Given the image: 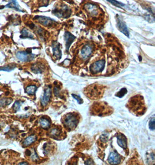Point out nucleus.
<instances>
[{"instance_id": "nucleus-1", "label": "nucleus", "mask_w": 155, "mask_h": 165, "mask_svg": "<svg viewBox=\"0 0 155 165\" xmlns=\"http://www.w3.org/2000/svg\"><path fill=\"white\" fill-rule=\"evenodd\" d=\"M127 107L136 115H143L145 112V105L143 97L137 95L131 97L128 101Z\"/></svg>"}, {"instance_id": "nucleus-2", "label": "nucleus", "mask_w": 155, "mask_h": 165, "mask_svg": "<svg viewBox=\"0 0 155 165\" xmlns=\"http://www.w3.org/2000/svg\"><path fill=\"white\" fill-rule=\"evenodd\" d=\"M78 120L77 117L71 113L65 115L63 120V123L64 127L69 130L75 129L78 125Z\"/></svg>"}, {"instance_id": "nucleus-3", "label": "nucleus", "mask_w": 155, "mask_h": 165, "mask_svg": "<svg viewBox=\"0 0 155 165\" xmlns=\"http://www.w3.org/2000/svg\"><path fill=\"white\" fill-rule=\"evenodd\" d=\"M92 111L96 115L102 116L103 115H105L106 114H109L108 111L109 112L110 111L109 106H105V104L103 103H98L94 104L93 107V106Z\"/></svg>"}, {"instance_id": "nucleus-4", "label": "nucleus", "mask_w": 155, "mask_h": 165, "mask_svg": "<svg viewBox=\"0 0 155 165\" xmlns=\"http://www.w3.org/2000/svg\"><path fill=\"white\" fill-rule=\"evenodd\" d=\"M105 61L104 60H98L92 64L90 67L92 73H98L101 72L105 67Z\"/></svg>"}, {"instance_id": "nucleus-5", "label": "nucleus", "mask_w": 155, "mask_h": 165, "mask_svg": "<svg viewBox=\"0 0 155 165\" xmlns=\"http://www.w3.org/2000/svg\"><path fill=\"white\" fill-rule=\"evenodd\" d=\"M52 13L59 17H67L70 15V10L68 9L67 6H63L59 9H55L52 11Z\"/></svg>"}, {"instance_id": "nucleus-6", "label": "nucleus", "mask_w": 155, "mask_h": 165, "mask_svg": "<svg viewBox=\"0 0 155 165\" xmlns=\"http://www.w3.org/2000/svg\"><path fill=\"white\" fill-rule=\"evenodd\" d=\"M34 19L36 20L39 23L46 27H49L54 23H55V21L54 20H52L50 17L46 16H37L34 17Z\"/></svg>"}, {"instance_id": "nucleus-7", "label": "nucleus", "mask_w": 155, "mask_h": 165, "mask_svg": "<svg viewBox=\"0 0 155 165\" xmlns=\"http://www.w3.org/2000/svg\"><path fill=\"white\" fill-rule=\"evenodd\" d=\"M93 48L90 45L87 44L84 46L80 51V56L84 60L87 59L92 54Z\"/></svg>"}, {"instance_id": "nucleus-8", "label": "nucleus", "mask_w": 155, "mask_h": 165, "mask_svg": "<svg viewBox=\"0 0 155 165\" xmlns=\"http://www.w3.org/2000/svg\"><path fill=\"white\" fill-rule=\"evenodd\" d=\"M117 27L118 30H119L121 32L124 34V35L127 37H129V31L127 29V26L126 24L124 23V21L119 17L117 18Z\"/></svg>"}, {"instance_id": "nucleus-9", "label": "nucleus", "mask_w": 155, "mask_h": 165, "mask_svg": "<svg viewBox=\"0 0 155 165\" xmlns=\"http://www.w3.org/2000/svg\"><path fill=\"white\" fill-rule=\"evenodd\" d=\"M121 161V157L116 152H112L109 156V162L112 165L119 164Z\"/></svg>"}, {"instance_id": "nucleus-10", "label": "nucleus", "mask_w": 155, "mask_h": 165, "mask_svg": "<svg viewBox=\"0 0 155 165\" xmlns=\"http://www.w3.org/2000/svg\"><path fill=\"white\" fill-rule=\"evenodd\" d=\"M64 40L66 43V51H67L70 46L72 43L74 41V40L76 39V37L74 36L73 34H72L69 32H65L64 33Z\"/></svg>"}, {"instance_id": "nucleus-11", "label": "nucleus", "mask_w": 155, "mask_h": 165, "mask_svg": "<svg viewBox=\"0 0 155 165\" xmlns=\"http://www.w3.org/2000/svg\"><path fill=\"white\" fill-rule=\"evenodd\" d=\"M51 96V90L49 88L45 89L43 96L41 99V103L43 106H46L48 103Z\"/></svg>"}, {"instance_id": "nucleus-12", "label": "nucleus", "mask_w": 155, "mask_h": 165, "mask_svg": "<svg viewBox=\"0 0 155 165\" xmlns=\"http://www.w3.org/2000/svg\"><path fill=\"white\" fill-rule=\"evenodd\" d=\"M34 55H30L28 52L25 51H19L16 53V57L22 61H27L33 59Z\"/></svg>"}, {"instance_id": "nucleus-13", "label": "nucleus", "mask_w": 155, "mask_h": 165, "mask_svg": "<svg viewBox=\"0 0 155 165\" xmlns=\"http://www.w3.org/2000/svg\"><path fill=\"white\" fill-rule=\"evenodd\" d=\"M52 49L54 56L58 59H60L62 57V52L60 50V44L57 42H54L52 44Z\"/></svg>"}, {"instance_id": "nucleus-14", "label": "nucleus", "mask_w": 155, "mask_h": 165, "mask_svg": "<svg viewBox=\"0 0 155 165\" xmlns=\"http://www.w3.org/2000/svg\"><path fill=\"white\" fill-rule=\"evenodd\" d=\"M117 141L119 146L122 148L126 149L127 147V140L125 136L122 134L118 135H117Z\"/></svg>"}, {"instance_id": "nucleus-15", "label": "nucleus", "mask_w": 155, "mask_h": 165, "mask_svg": "<svg viewBox=\"0 0 155 165\" xmlns=\"http://www.w3.org/2000/svg\"><path fill=\"white\" fill-rule=\"evenodd\" d=\"M85 8L86 10L87 11V12L91 15L95 16L98 14V8L94 4H90V3L87 4L85 5Z\"/></svg>"}, {"instance_id": "nucleus-16", "label": "nucleus", "mask_w": 155, "mask_h": 165, "mask_svg": "<svg viewBox=\"0 0 155 165\" xmlns=\"http://www.w3.org/2000/svg\"><path fill=\"white\" fill-rule=\"evenodd\" d=\"M5 8H13L16 10L17 11L19 12H23L22 9L20 7L19 4L17 3L16 0H9V3L5 5Z\"/></svg>"}, {"instance_id": "nucleus-17", "label": "nucleus", "mask_w": 155, "mask_h": 165, "mask_svg": "<svg viewBox=\"0 0 155 165\" xmlns=\"http://www.w3.org/2000/svg\"><path fill=\"white\" fill-rule=\"evenodd\" d=\"M37 140V137L35 135H32L27 137L23 141V144L25 147H28L30 146L35 141Z\"/></svg>"}, {"instance_id": "nucleus-18", "label": "nucleus", "mask_w": 155, "mask_h": 165, "mask_svg": "<svg viewBox=\"0 0 155 165\" xmlns=\"http://www.w3.org/2000/svg\"><path fill=\"white\" fill-rule=\"evenodd\" d=\"M22 35H20V38H33L34 36L31 34V32L26 29H23L21 31Z\"/></svg>"}, {"instance_id": "nucleus-19", "label": "nucleus", "mask_w": 155, "mask_h": 165, "mask_svg": "<svg viewBox=\"0 0 155 165\" xmlns=\"http://www.w3.org/2000/svg\"><path fill=\"white\" fill-rule=\"evenodd\" d=\"M95 87L93 88H90V91H88V92H90V95L89 96L90 97H97L99 95V92L98 91V88H96V86L94 85Z\"/></svg>"}, {"instance_id": "nucleus-20", "label": "nucleus", "mask_w": 155, "mask_h": 165, "mask_svg": "<svg viewBox=\"0 0 155 165\" xmlns=\"http://www.w3.org/2000/svg\"><path fill=\"white\" fill-rule=\"evenodd\" d=\"M61 134V131L57 128H52L50 131V135L54 138L58 137Z\"/></svg>"}, {"instance_id": "nucleus-21", "label": "nucleus", "mask_w": 155, "mask_h": 165, "mask_svg": "<svg viewBox=\"0 0 155 165\" xmlns=\"http://www.w3.org/2000/svg\"><path fill=\"white\" fill-rule=\"evenodd\" d=\"M37 89V87L34 85H30L26 88V92L29 94H34Z\"/></svg>"}, {"instance_id": "nucleus-22", "label": "nucleus", "mask_w": 155, "mask_h": 165, "mask_svg": "<svg viewBox=\"0 0 155 165\" xmlns=\"http://www.w3.org/2000/svg\"><path fill=\"white\" fill-rule=\"evenodd\" d=\"M40 125L41 126V127L44 129H47L50 126V123L47 119L45 118H41L40 120Z\"/></svg>"}, {"instance_id": "nucleus-23", "label": "nucleus", "mask_w": 155, "mask_h": 165, "mask_svg": "<svg viewBox=\"0 0 155 165\" xmlns=\"http://www.w3.org/2000/svg\"><path fill=\"white\" fill-rule=\"evenodd\" d=\"M107 1L109 2L110 3H111L112 5L117 6V7H119V8H122L123 7H124L125 6L124 4L120 2H119L116 0H106Z\"/></svg>"}, {"instance_id": "nucleus-24", "label": "nucleus", "mask_w": 155, "mask_h": 165, "mask_svg": "<svg viewBox=\"0 0 155 165\" xmlns=\"http://www.w3.org/2000/svg\"><path fill=\"white\" fill-rule=\"evenodd\" d=\"M11 102H12V100L10 99H3L0 100V105L6 106L11 104Z\"/></svg>"}, {"instance_id": "nucleus-25", "label": "nucleus", "mask_w": 155, "mask_h": 165, "mask_svg": "<svg viewBox=\"0 0 155 165\" xmlns=\"http://www.w3.org/2000/svg\"><path fill=\"white\" fill-rule=\"evenodd\" d=\"M15 68V66L14 65H8L6 67H3L0 68V70L1 71H9L11 70H13L14 68Z\"/></svg>"}, {"instance_id": "nucleus-26", "label": "nucleus", "mask_w": 155, "mask_h": 165, "mask_svg": "<svg viewBox=\"0 0 155 165\" xmlns=\"http://www.w3.org/2000/svg\"><path fill=\"white\" fill-rule=\"evenodd\" d=\"M127 93V90L125 88H122L119 92L116 94V96L118 97H122Z\"/></svg>"}, {"instance_id": "nucleus-27", "label": "nucleus", "mask_w": 155, "mask_h": 165, "mask_svg": "<svg viewBox=\"0 0 155 165\" xmlns=\"http://www.w3.org/2000/svg\"><path fill=\"white\" fill-rule=\"evenodd\" d=\"M149 129L152 130H154L155 129V119L154 117H153L152 119H151L149 122Z\"/></svg>"}, {"instance_id": "nucleus-28", "label": "nucleus", "mask_w": 155, "mask_h": 165, "mask_svg": "<svg viewBox=\"0 0 155 165\" xmlns=\"http://www.w3.org/2000/svg\"><path fill=\"white\" fill-rule=\"evenodd\" d=\"M72 95L73 97V98L75 99L78 101V102L79 104H82L83 103V100L80 96H78V95H76V94H72Z\"/></svg>"}, {"instance_id": "nucleus-29", "label": "nucleus", "mask_w": 155, "mask_h": 165, "mask_svg": "<svg viewBox=\"0 0 155 165\" xmlns=\"http://www.w3.org/2000/svg\"><path fill=\"white\" fill-rule=\"evenodd\" d=\"M20 103L19 102H16L14 103V106H13V108H14V110L15 111H17L19 110V108H20Z\"/></svg>"}, {"instance_id": "nucleus-30", "label": "nucleus", "mask_w": 155, "mask_h": 165, "mask_svg": "<svg viewBox=\"0 0 155 165\" xmlns=\"http://www.w3.org/2000/svg\"><path fill=\"white\" fill-rule=\"evenodd\" d=\"M92 162H93V161H91V160H90V159H89V160H87L86 162H85V164L86 165H93L94 164L93 163H92Z\"/></svg>"}, {"instance_id": "nucleus-31", "label": "nucleus", "mask_w": 155, "mask_h": 165, "mask_svg": "<svg viewBox=\"0 0 155 165\" xmlns=\"http://www.w3.org/2000/svg\"><path fill=\"white\" fill-rule=\"evenodd\" d=\"M19 165H28V164L25 162H21V163H19Z\"/></svg>"}, {"instance_id": "nucleus-32", "label": "nucleus", "mask_w": 155, "mask_h": 165, "mask_svg": "<svg viewBox=\"0 0 155 165\" xmlns=\"http://www.w3.org/2000/svg\"><path fill=\"white\" fill-rule=\"evenodd\" d=\"M139 59H140V61H141L142 60V58L141 56H139Z\"/></svg>"}]
</instances>
